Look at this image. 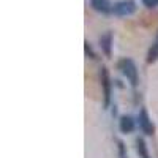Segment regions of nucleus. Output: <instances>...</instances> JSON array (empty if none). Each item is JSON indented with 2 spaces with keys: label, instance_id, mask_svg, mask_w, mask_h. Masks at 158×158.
Instances as JSON below:
<instances>
[{
  "label": "nucleus",
  "instance_id": "f257e3e1",
  "mask_svg": "<svg viewBox=\"0 0 158 158\" xmlns=\"http://www.w3.org/2000/svg\"><path fill=\"white\" fill-rule=\"evenodd\" d=\"M118 70L127 76V79L130 81V84L133 87L138 85V68H136L135 62L131 59H122L120 62H118Z\"/></svg>",
  "mask_w": 158,
  "mask_h": 158
},
{
  "label": "nucleus",
  "instance_id": "f03ea898",
  "mask_svg": "<svg viewBox=\"0 0 158 158\" xmlns=\"http://www.w3.org/2000/svg\"><path fill=\"white\" fill-rule=\"evenodd\" d=\"M100 77H101V85H103V97H104V108L109 106L111 101V77L106 68H101L100 71Z\"/></svg>",
  "mask_w": 158,
  "mask_h": 158
},
{
  "label": "nucleus",
  "instance_id": "7ed1b4c3",
  "mask_svg": "<svg viewBox=\"0 0 158 158\" xmlns=\"http://www.w3.org/2000/svg\"><path fill=\"white\" fill-rule=\"evenodd\" d=\"M138 120H139V128L142 130V133L147 135V136H152L153 131H155V128H153V123H152L150 117H149V112H147L146 109H141Z\"/></svg>",
  "mask_w": 158,
  "mask_h": 158
},
{
  "label": "nucleus",
  "instance_id": "20e7f679",
  "mask_svg": "<svg viewBox=\"0 0 158 158\" xmlns=\"http://www.w3.org/2000/svg\"><path fill=\"white\" fill-rule=\"evenodd\" d=\"M136 11V5L131 0H123V2H118L114 5V13L117 16H130Z\"/></svg>",
  "mask_w": 158,
  "mask_h": 158
},
{
  "label": "nucleus",
  "instance_id": "39448f33",
  "mask_svg": "<svg viewBox=\"0 0 158 158\" xmlns=\"http://www.w3.org/2000/svg\"><path fill=\"white\" fill-rule=\"evenodd\" d=\"M118 128H120L122 133L128 135V133H131V131L135 130V120L130 115H122L120 122H118Z\"/></svg>",
  "mask_w": 158,
  "mask_h": 158
},
{
  "label": "nucleus",
  "instance_id": "423d86ee",
  "mask_svg": "<svg viewBox=\"0 0 158 158\" xmlns=\"http://www.w3.org/2000/svg\"><path fill=\"white\" fill-rule=\"evenodd\" d=\"M100 46H101V51L106 54L108 57H111V49H112V33L108 32L104 33L101 38H100Z\"/></svg>",
  "mask_w": 158,
  "mask_h": 158
},
{
  "label": "nucleus",
  "instance_id": "0eeeda50",
  "mask_svg": "<svg viewBox=\"0 0 158 158\" xmlns=\"http://www.w3.org/2000/svg\"><path fill=\"white\" fill-rule=\"evenodd\" d=\"M90 5L94 10H97L100 13H109L111 11V5L108 0H90Z\"/></svg>",
  "mask_w": 158,
  "mask_h": 158
},
{
  "label": "nucleus",
  "instance_id": "6e6552de",
  "mask_svg": "<svg viewBox=\"0 0 158 158\" xmlns=\"http://www.w3.org/2000/svg\"><path fill=\"white\" fill-rule=\"evenodd\" d=\"M158 60V40L152 44V48L147 52V63H153Z\"/></svg>",
  "mask_w": 158,
  "mask_h": 158
},
{
  "label": "nucleus",
  "instance_id": "1a4fd4ad",
  "mask_svg": "<svg viewBox=\"0 0 158 158\" xmlns=\"http://www.w3.org/2000/svg\"><path fill=\"white\" fill-rule=\"evenodd\" d=\"M136 146H138V153L141 158H150L149 156V150H147V146H146V142H144V139H138L136 141Z\"/></svg>",
  "mask_w": 158,
  "mask_h": 158
},
{
  "label": "nucleus",
  "instance_id": "9d476101",
  "mask_svg": "<svg viewBox=\"0 0 158 158\" xmlns=\"http://www.w3.org/2000/svg\"><path fill=\"white\" fill-rule=\"evenodd\" d=\"M84 48H85V54H87L90 59H97L95 52H94V49H92V46L89 44V41H85V43H84Z\"/></svg>",
  "mask_w": 158,
  "mask_h": 158
},
{
  "label": "nucleus",
  "instance_id": "9b49d317",
  "mask_svg": "<svg viewBox=\"0 0 158 158\" xmlns=\"http://www.w3.org/2000/svg\"><path fill=\"white\" fill-rule=\"evenodd\" d=\"M142 3L146 5L147 8H153L158 5V0H142Z\"/></svg>",
  "mask_w": 158,
  "mask_h": 158
},
{
  "label": "nucleus",
  "instance_id": "f8f14e48",
  "mask_svg": "<svg viewBox=\"0 0 158 158\" xmlns=\"http://www.w3.org/2000/svg\"><path fill=\"white\" fill-rule=\"evenodd\" d=\"M118 149H120V158H127V155H125V146H123V142H118Z\"/></svg>",
  "mask_w": 158,
  "mask_h": 158
},
{
  "label": "nucleus",
  "instance_id": "ddd939ff",
  "mask_svg": "<svg viewBox=\"0 0 158 158\" xmlns=\"http://www.w3.org/2000/svg\"><path fill=\"white\" fill-rule=\"evenodd\" d=\"M156 40H158V36H156Z\"/></svg>",
  "mask_w": 158,
  "mask_h": 158
}]
</instances>
